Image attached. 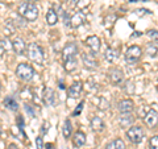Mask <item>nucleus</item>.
<instances>
[{"label": "nucleus", "mask_w": 158, "mask_h": 149, "mask_svg": "<svg viewBox=\"0 0 158 149\" xmlns=\"http://www.w3.org/2000/svg\"><path fill=\"white\" fill-rule=\"evenodd\" d=\"M83 106H85V102H81V103H79V106H77V108L73 111V116H78L79 113L82 112V110H83Z\"/></svg>", "instance_id": "27"}, {"label": "nucleus", "mask_w": 158, "mask_h": 149, "mask_svg": "<svg viewBox=\"0 0 158 149\" xmlns=\"http://www.w3.org/2000/svg\"><path fill=\"white\" fill-rule=\"evenodd\" d=\"M91 130L95 131V132H102L103 130H104V121L102 120L99 116H94L91 119Z\"/></svg>", "instance_id": "18"}, {"label": "nucleus", "mask_w": 158, "mask_h": 149, "mask_svg": "<svg viewBox=\"0 0 158 149\" xmlns=\"http://www.w3.org/2000/svg\"><path fill=\"white\" fill-rule=\"evenodd\" d=\"M83 23H85V15L82 12H77L70 20V27L71 28H79Z\"/></svg>", "instance_id": "16"}, {"label": "nucleus", "mask_w": 158, "mask_h": 149, "mask_svg": "<svg viewBox=\"0 0 158 149\" xmlns=\"http://www.w3.org/2000/svg\"><path fill=\"white\" fill-rule=\"evenodd\" d=\"M0 133H3V126L0 124Z\"/></svg>", "instance_id": "39"}, {"label": "nucleus", "mask_w": 158, "mask_h": 149, "mask_svg": "<svg viewBox=\"0 0 158 149\" xmlns=\"http://www.w3.org/2000/svg\"><path fill=\"white\" fill-rule=\"evenodd\" d=\"M141 54H142V50H141L140 46L132 45V46L127 50V53H125V61H127L128 63H135V62H137L138 59H140Z\"/></svg>", "instance_id": "5"}, {"label": "nucleus", "mask_w": 158, "mask_h": 149, "mask_svg": "<svg viewBox=\"0 0 158 149\" xmlns=\"http://www.w3.org/2000/svg\"><path fill=\"white\" fill-rule=\"evenodd\" d=\"M63 66H65L66 71H69V73L74 71V70L77 69V66H78L77 58H73V59H67V61H63Z\"/></svg>", "instance_id": "23"}, {"label": "nucleus", "mask_w": 158, "mask_h": 149, "mask_svg": "<svg viewBox=\"0 0 158 149\" xmlns=\"http://www.w3.org/2000/svg\"><path fill=\"white\" fill-rule=\"evenodd\" d=\"M46 149H53V148H52V144H48V147H46Z\"/></svg>", "instance_id": "38"}, {"label": "nucleus", "mask_w": 158, "mask_h": 149, "mask_svg": "<svg viewBox=\"0 0 158 149\" xmlns=\"http://www.w3.org/2000/svg\"><path fill=\"white\" fill-rule=\"evenodd\" d=\"M12 48H13V50L16 52V54H24L27 50V45H25V42H24V40L19 38V37L12 41Z\"/></svg>", "instance_id": "13"}, {"label": "nucleus", "mask_w": 158, "mask_h": 149, "mask_svg": "<svg viewBox=\"0 0 158 149\" xmlns=\"http://www.w3.org/2000/svg\"><path fill=\"white\" fill-rule=\"evenodd\" d=\"M73 144L75 148H81L86 144V135L82 131H77L73 136Z\"/></svg>", "instance_id": "15"}, {"label": "nucleus", "mask_w": 158, "mask_h": 149, "mask_svg": "<svg viewBox=\"0 0 158 149\" xmlns=\"http://www.w3.org/2000/svg\"><path fill=\"white\" fill-rule=\"evenodd\" d=\"M144 130H142V127L140 126H135V127H131L129 130L127 131V136L129 138V141L133 143V144H140L142 141V138H144Z\"/></svg>", "instance_id": "4"}, {"label": "nucleus", "mask_w": 158, "mask_h": 149, "mask_svg": "<svg viewBox=\"0 0 158 149\" xmlns=\"http://www.w3.org/2000/svg\"><path fill=\"white\" fill-rule=\"evenodd\" d=\"M145 124L149 128H154L158 126V112L156 110H150L144 117Z\"/></svg>", "instance_id": "8"}, {"label": "nucleus", "mask_w": 158, "mask_h": 149, "mask_svg": "<svg viewBox=\"0 0 158 149\" xmlns=\"http://www.w3.org/2000/svg\"><path fill=\"white\" fill-rule=\"evenodd\" d=\"M4 53H6V49H4L3 46H0V58L4 56Z\"/></svg>", "instance_id": "34"}, {"label": "nucleus", "mask_w": 158, "mask_h": 149, "mask_svg": "<svg viewBox=\"0 0 158 149\" xmlns=\"http://www.w3.org/2000/svg\"><path fill=\"white\" fill-rule=\"evenodd\" d=\"M79 53V49L78 45L75 42H69L67 45L63 48V52H62V58L63 61H67V59H73V58H77V54Z\"/></svg>", "instance_id": "6"}, {"label": "nucleus", "mask_w": 158, "mask_h": 149, "mask_svg": "<svg viewBox=\"0 0 158 149\" xmlns=\"http://www.w3.org/2000/svg\"><path fill=\"white\" fill-rule=\"evenodd\" d=\"M4 106L11 111H17L19 110V103L16 100V98L12 96V95H9V96H7L6 99H4Z\"/></svg>", "instance_id": "20"}, {"label": "nucleus", "mask_w": 158, "mask_h": 149, "mask_svg": "<svg viewBox=\"0 0 158 149\" xmlns=\"http://www.w3.org/2000/svg\"><path fill=\"white\" fill-rule=\"evenodd\" d=\"M110 79L113 84H120L124 81V73L120 69H111L110 70Z\"/></svg>", "instance_id": "10"}, {"label": "nucleus", "mask_w": 158, "mask_h": 149, "mask_svg": "<svg viewBox=\"0 0 158 149\" xmlns=\"http://www.w3.org/2000/svg\"><path fill=\"white\" fill-rule=\"evenodd\" d=\"M104 57H106V59L110 63H113L117 59V57H118V53H117V50H115V49H112V48H108L107 50H106V53H104Z\"/></svg>", "instance_id": "22"}, {"label": "nucleus", "mask_w": 158, "mask_h": 149, "mask_svg": "<svg viewBox=\"0 0 158 149\" xmlns=\"http://www.w3.org/2000/svg\"><path fill=\"white\" fill-rule=\"evenodd\" d=\"M44 103L46 104V106H54V103H56V92H54L53 88L50 87H46L45 90H44Z\"/></svg>", "instance_id": "11"}, {"label": "nucleus", "mask_w": 158, "mask_h": 149, "mask_svg": "<svg viewBox=\"0 0 158 149\" xmlns=\"http://www.w3.org/2000/svg\"><path fill=\"white\" fill-rule=\"evenodd\" d=\"M125 90H127L128 94H133V92H135V84H133L132 82H127V84H125Z\"/></svg>", "instance_id": "28"}, {"label": "nucleus", "mask_w": 158, "mask_h": 149, "mask_svg": "<svg viewBox=\"0 0 158 149\" xmlns=\"http://www.w3.org/2000/svg\"><path fill=\"white\" fill-rule=\"evenodd\" d=\"M25 111L29 113V116H31V117H34V111L31 108V106H29V104H25Z\"/></svg>", "instance_id": "31"}, {"label": "nucleus", "mask_w": 158, "mask_h": 149, "mask_svg": "<svg viewBox=\"0 0 158 149\" xmlns=\"http://www.w3.org/2000/svg\"><path fill=\"white\" fill-rule=\"evenodd\" d=\"M16 75L21 79V81L29 82V81H32L34 77V69L29 65V63H19L16 67Z\"/></svg>", "instance_id": "3"}, {"label": "nucleus", "mask_w": 158, "mask_h": 149, "mask_svg": "<svg viewBox=\"0 0 158 149\" xmlns=\"http://www.w3.org/2000/svg\"><path fill=\"white\" fill-rule=\"evenodd\" d=\"M65 2H67V0H65Z\"/></svg>", "instance_id": "42"}, {"label": "nucleus", "mask_w": 158, "mask_h": 149, "mask_svg": "<svg viewBox=\"0 0 158 149\" xmlns=\"http://www.w3.org/2000/svg\"><path fill=\"white\" fill-rule=\"evenodd\" d=\"M25 2H28V3H34V2H37V0H25Z\"/></svg>", "instance_id": "37"}, {"label": "nucleus", "mask_w": 158, "mask_h": 149, "mask_svg": "<svg viewBox=\"0 0 158 149\" xmlns=\"http://www.w3.org/2000/svg\"><path fill=\"white\" fill-rule=\"evenodd\" d=\"M71 131H73L71 121L69 120V119H66L65 123H63V127H62V133H63V136H65L66 138H69V137L71 136Z\"/></svg>", "instance_id": "24"}, {"label": "nucleus", "mask_w": 158, "mask_h": 149, "mask_svg": "<svg viewBox=\"0 0 158 149\" xmlns=\"http://www.w3.org/2000/svg\"><path fill=\"white\" fill-rule=\"evenodd\" d=\"M146 53L149 57H156L158 53V46L154 45V44H149V45L146 46Z\"/></svg>", "instance_id": "25"}, {"label": "nucleus", "mask_w": 158, "mask_h": 149, "mask_svg": "<svg viewBox=\"0 0 158 149\" xmlns=\"http://www.w3.org/2000/svg\"><path fill=\"white\" fill-rule=\"evenodd\" d=\"M125 143L124 140H121V138H115V140H112L108 145L106 147V149H125Z\"/></svg>", "instance_id": "21"}, {"label": "nucleus", "mask_w": 158, "mask_h": 149, "mask_svg": "<svg viewBox=\"0 0 158 149\" xmlns=\"http://www.w3.org/2000/svg\"><path fill=\"white\" fill-rule=\"evenodd\" d=\"M7 149H20V148L16 145V144H11V145H9Z\"/></svg>", "instance_id": "35"}, {"label": "nucleus", "mask_w": 158, "mask_h": 149, "mask_svg": "<svg viewBox=\"0 0 158 149\" xmlns=\"http://www.w3.org/2000/svg\"><path fill=\"white\" fill-rule=\"evenodd\" d=\"M0 149H6V143L3 140H0Z\"/></svg>", "instance_id": "36"}, {"label": "nucleus", "mask_w": 158, "mask_h": 149, "mask_svg": "<svg viewBox=\"0 0 158 149\" xmlns=\"http://www.w3.org/2000/svg\"><path fill=\"white\" fill-rule=\"evenodd\" d=\"M82 88H83V84L82 82H74L70 87H69V96L73 98V99H77L82 92Z\"/></svg>", "instance_id": "12"}, {"label": "nucleus", "mask_w": 158, "mask_h": 149, "mask_svg": "<svg viewBox=\"0 0 158 149\" xmlns=\"http://www.w3.org/2000/svg\"><path fill=\"white\" fill-rule=\"evenodd\" d=\"M87 45L90 46L92 54H96L100 52V48H102V42H100V38L98 36H90L87 38Z\"/></svg>", "instance_id": "9"}, {"label": "nucleus", "mask_w": 158, "mask_h": 149, "mask_svg": "<svg viewBox=\"0 0 158 149\" xmlns=\"http://www.w3.org/2000/svg\"><path fill=\"white\" fill-rule=\"evenodd\" d=\"M27 54H28V58L34 63H42L44 61V50L36 42H31L28 45Z\"/></svg>", "instance_id": "2"}, {"label": "nucleus", "mask_w": 158, "mask_h": 149, "mask_svg": "<svg viewBox=\"0 0 158 149\" xmlns=\"http://www.w3.org/2000/svg\"><path fill=\"white\" fill-rule=\"evenodd\" d=\"M82 62H83V65H85V67L88 69V70H95V69H98V66H99L96 59L94 58V54L82 53Z\"/></svg>", "instance_id": "7"}, {"label": "nucleus", "mask_w": 158, "mask_h": 149, "mask_svg": "<svg viewBox=\"0 0 158 149\" xmlns=\"http://www.w3.org/2000/svg\"><path fill=\"white\" fill-rule=\"evenodd\" d=\"M0 90H2V82H0Z\"/></svg>", "instance_id": "41"}, {"label": "nucleus", "mask_w": 158, "mask_h": 149, "mask_svg": "<svg viewBox=\"0 0 158 149\" xmlns=\"http://www.w3.org/2000/svg\"><path fill=\"white\" fill-rule=\"evenodd\" d=\"M148 36L153 40H158V31H149L148 32Z\"/></svg>", "instance_id": "30"}, {"label": "nucleus", "mask_w": 158, "mask_h": 149, "mask_svg": "<svg viewBox=\"0 0 158 149\" xmlns=\"http://www.w3.org/2000/svg\"><path fill=\"white\" fill-rule=\"evenodd\" d=\"M133 108H135V104L131 99H124L118 103V111L121 113H129L133 111Z\"/></svg>", "instance_id": "14"}, {"label": "nucleus", "mask_w": 158, "mask_h": 149, "mask_svg": "<svg viewBox=\"0 0 158 149\" xmlns=\"http://www.w3.org/2000/svg\"><path fill=\"white\" fill-rule=\"evenodd\" d=\"M19 15L24 20H27V21H36L40 12H38V8L34 6V3L24 2L19 7Z\"/></svg>", "instance_id": "1"}, {"label": "nucleus", "mask_w": 158, "mask_h": 149, "mask_svg": "<svg viewBox=\"0 0 158 149\" xmlns=\"http://www.w3.org/2000/svg\"><path fill=\"white\" fill-rule=\"evenodd\" d=\"M49 131V123H44L42 126V133H46Z\"/></svg>", "instance_id": "33"}, {"label": "nucleus", "mask_w": 158, "mask_h": 149, "mask_svg": "<svg viewBox=\"0 0 158 149\" xmlns=\"http://www.w3.org/2000/svg\"><path fill=\"white\" fill-rule=\"evenodd\" d=\"M36 147H37V149H44V140L41 136L36 137Z\"/></svg>", "instance_id": "29"}, {"label": "nucleus", "mask_w": 158, "mask_h": 149, "mask_svg": "<svg viewBox=\"0 0 158 149\" xmlns=\"http://www.w3.org/2000/svg\"><path fill=\"white\" fill-rule=\"evenodd\" d=\"M133 120H135V119H133V116L131 115V112L129 113H123V115L120 116V119H118V124H120L121 128H128V127L132 126Z\"/></svg>", "instance_id": "19"}, {"label": "nucleus", "mask_w": 158, "mask_h": 149, "mask_svg": "<svg viewBox=\"0 0 158 149\" xmlns=\"http://www.w3.org/2000/svg\"><path fill=\"white\" fill-rule=\"evenodd\" d=\"M149 147L150 149H158V136H153L149 140Z\"/></svg>", "instance_id": "26"}, {"label": "nucleus", "mask_w": 158, "mask_h": 149, "mask_svg": "<svg viewBox=\"0 0 158 149\" xmlns=\"http://www.w3.org/2000/svg\"><path fill=\"white\" fill-rule=\"evenodd\" d=\"M73 3H74V4H78V3H79V0H73Z\"/></svg>", "instance_id": "40"}, {"label": "nucleus", "mask_w": 158, "mask_h": 149, "mask_svg": "<svg viewBox=\"0 0 158 149\" xmlns=\"http://www.w3.org/2000/svg\"><path fill=\"white\" fill-rule=\"evenodd\" d=\"M46 23H48V25H56V24L58 23V13L57 11L54 8H50V9H48V12H46Z\"/></svg>", "instance_id": "17"}, {"label": "nucleus", "mask_w": 158, "mask_h": 149, "mask_svg": "<svg viewBox=\"0 0 158 149\" xmlns=\"http://www.w3.org/2000/svg\"><path fill=\"white\" fill-rule=\"evenodd\" d=\"M63 20H65V25H70V17L67 16V13L66 12H63Z\"/></svg>", "instance_id": "32"}]
</instances>
